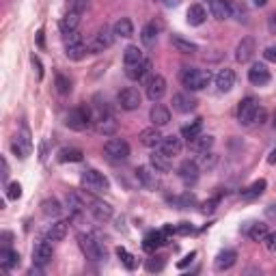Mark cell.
<instances>
[{
	"mask_svg": "<svg viewBox=\"0 0 276 276\" xmlns=\"http://www.w3.org/2000/svg\"><path fill=\"white\" fill-rule=\"evenodd\" d=\"M82 153L78 147H65V149L59 151V162H80L82 160Z\"/></svg>",
	"mask_w": 276,
	"mask_h": 276,
	"instance_id": "1f68e13d",
	"label": "cell"
},
{
	"mask_svg": "<svg viewBox=\"0 0 276 276\" xmlns=\"http://www.w3.org/2000/svg\"><path fill=\"white\" fill-rule=\"evenodd\" d=\"M91 211H93V216L97 220H108L113 218V207L102 203V201H93V207H91Z\"/></svg>",
	"mask_w": 276,
	"mask_h": 276,
	"instance_id": "836d02e7",
	"label": "cell"
},
{
	"mask_svg": "<svg viewBox=\"0 0 276 276\" xmlns=\"http://www.w3.org/2000/svg\"><path fill=\"white\" fill-rule=\"evenodd\" d=\"M65 54H67V59H71V61H80V59L87 57L89 50H87L85 43H78V45H69Z\"/></svg>",
	"mask_w": 276,
	"mask_h": 276,
	"instance_id": "f35d334b",
	"label": "cell"
},
{
	"mask_svg": "<svg viewBox=\"0 0 276 276\" xmlns=\"http://www.w3.org/2000/svg\"><path fill=\"white\" fill-rule=\"evenodd\" d=\"M211 145H214V138L205 136V134H199L197 138H192L190 141V149L197 151V153H207L211 149Z\"/></svg>",
	"mask_w": 276,
	"mask_h": 276,
	"instance_id": "cb8c5ba5",
	"label": "cell"
},
{
	"mask_svg": "<svg viewBox=\"0 0 276 276\" xmlns=\"http://www.w3.org/2000/svg\"><path fill=\"white\" fill-rule=\"evenodd\" d=\"M117 99H119V106H121L123 110H127V113H132V110L141 108V102H143L141 93H138L136 89H132V87L119 91V97Z\"/></svg>",
	"mask_w": 276,
	"mask_h": 276,
	"instance_id": "8992f818",
	"label": "cell"
},
{
	"mask_svg": "<svg viewBox=\"0 0 276 276\" xmlns=\"http://www.w3.org/2000/svg\"><path fill=\"white\" fill-rule=\"evenodd\" d=\"M265 248H268L270 253H276V231L265 235Z\"/></svg>",
	"mask_w": 276,
	"mask_h": 276,
	"instance_id": "681fc988",
	"label": "cell"
},
{
	"mask_svg": "<svg viewBox=\"0 0 276 276\" xmlns=\"http://www.w3.org/2000/svg\"><path fill=\"white\" fill-rule=\"evenodd\" d=\"M235 259H237V253H235V251H223V253H218L214 265H216V270H218V272H223V270L233 268V265H235Z\"/></svg>",
	"mask_w": 276,
	"mask_h": 276,
	"instance_id": "44dd1931",
	"label": "cell"
},
{
	"mask_svg": "<svg viewBox=\"0 0 276 276\" xmlns=\"http://www.w3.org/2000/svg\"><path fill=\"white\" fill-rule=\"evenodd\" d=\"M195 229H192L190 223H179L177 227H175V233H179V235H190Z\"/></svg>",
	"mask_w": 276,
	"mask_h": 276,
	"instance_id": "7dc6e473",
	"label": "cell"
},
{
	"mask_svg": "<svg viewBox=\"0 0 276 276\" xmlns=\"http://www.w3.org/2000/svg\"><path fill=\"white\" fill-rule=\"evenodd\" d=\"M160 244H167V237H164V233L162 231H149L145 235V240H143V248L145 251H155Z\"/></svg>",
	"mask_w": 276,
	"mask_h": 276,
	"instance_id": "d4e9b609",
	"label": "cell"
},
{
	"mask_svg": "<svg viewBox=\"0 0 276 276\" xmlns=\"http://www.w3.org/2000/svg\"><path fill=\"white\" fill-rule=\"evenodd\" d=\"M179 78H181V85L186 87L188 91H201V89H205L209 85V71L205 69H197V67H183L181 73H179Z\"/></svg>",
	"mask_w": 276,
	"mask_h": 276,
	"instance_id": "6da1fadb",
	"label": "cell"
},
{
	"mask_svg": "<svg viewBox=\"0 0 276 276\" xmlns=\"http://www.w3.org/2000/svg\"><path fill=\"white\" fill-rule=\"evenodd\" d=\"M104 151H106L110 162H123L130 158V145H127L123 138H110L104 145Z\"/></svg>",
	"mask_w": 276,
	"mask_h": 276,
	"instance_id": "3957f363",
	"label": "cell"
},
{
	"mask_svg": "<svg viewBox=\"0 0 276 276\" xmlns=\"http://www.w3.org/2000/svg\"><path fill=\"white\" fill-rule=\"evenodd\" d=\"M265 235H268V225H263V223H255L248 229V237H251L253 242H263Z\"/></svg>",
	"mask_w": 276,
	"mask_h": 276,
	"instance_id": "e575fe53",
	"label": "cell"
},
{
	"mask_svg": "<svg viewBox=\"0 0 276 276\" xmlns=\"http://www.w3.org/2000/svg\"><path fill=\"white\" fill-rule=\"evenodd\" d=\"M253 57H255V39H253V37H244V39L237 43L235 61L237 63H248Z\"/></svg>",
	"mask_w": 276,
	"mask_h": 276,
	"instance_id": "8fae6325",
	"label": "cell"
},
{
	"mask_svg": "<svg viewBox=\"0 0 276 276\" xmlns=\"http://www.w3.org/2000/svg\"><path fill=\"white\" fill-rule=\"evenodd\" d=\"M248 80L253 82L255 87H263L270 82V69L263 65V63H255V65L248 69Z\"/></svg>",
	"mask_w": 276,
	"mask_h": 276,
	"instance_id": "30bf717a",
	"label": "cell"
},
{
	"mask_svg": "<svg viewBox=\"0 0 276 276\" xmlns=\"http://www.w3.org/2000/svg\"><path fill=\"white\" fill-rule=\"evenodd\" d=\"M255 5L257 7H265V5H268V0H255Z\"/></svg>",
	"mask_w": 276,
	"mask_h": 276,
	"instance_id": "680465c9",
	"label": "cell"
},
{
	"mask_svg": "<svg viewBox=\"0 0 276 276\" xmlns=\"http://www.w3.org/2000/svg\"><path fill=\"white\" fill-rule=\"evenodd\" d=\"M263 190H265V179H259V181H255L251 188H248L246 192H242V197L244 199H255V197H261L263 195Z\"/></svg>",
	"mask_w": 276,
	"mask_h": 276,
	"instance_id": "60d3db41",
	"label": "cell"
},
{
	"mask_svg": "<svg viewBox=\"0 0 276 276\" xmlns=\"http://www.w3.org/2000/svg\"><path fill=\"white\" fill-rule=\"evenodd\" d=\"M164 95H167V80L162 76H151L147 80V97L151 102H160Z\"/></svg>",
	"mask_w": 276,
	"mask_h": 276,
	"instance_id": "ba28073f",
	"label": "cell"
},
{
	"mask_svg": "<svg viewBox=\"0 0 276 276\" xmlns=\"http://www.w3.org/2000/svg\"><path fill=\"white\" fill-rule=\"evenodd\" d=\"M235 85V73L233 69H220L218 76H216V87L218 91H223V93H229V91L233 89Z\"/></svg>",
	"mask_w": 276,
	"mask_h": 276,
	"instance_id": "d6986e66",
	"label": "cell"
},
{
	"mask_svg": "<svg viewBox=\"0 0 276 276\" xmlns=\"http://www.w3.org/2000/svg\"><path fill=\"white\" fill-rule=\"evenodd\" d=\"M0 265H3L5 270H11L15 268V265H20V255H17L15 251H11V248H3L0 251Z\"/></svg>",
	"mask_w": 276,
	"mask_h": 276,
	"instance_id": "484cf974",
	"label": "cell"
},
{
	"mask_svg": "<svg viewBox=\"0 0 276 276\" xmlns=\"http://www.w3.org/2000/svg\"><path fill=\"white\" fill-rule=\"evenodd\" d=\"M173 108L177 113H192L197 108V99L190 97L188 93H177V95H173Z\"/></svg>",
	"mask_w": 276,
	"mask_h": 276,
	"instance_id": "e0dca14e",
	"label": "cell"
},
{
	"mask_svg": "<svg viewBox=\"0 0 276 276\" xmlns=\"http://www.w3.org/2000/svg\"><path fill=\"white\" fill-rule=\"evenodd\" d=\"M41 209H43L45 216H52V218L61 216V211H63V207H61V203H59L57 199H45L43 203H41Z\"/></svg>",
	"mask_w": 276,
	"mask_h": 276,
	"instance_id": "d590c367",
	"label": "cell"
},
{
	"mask_svg": "<svg viewBox=\"0 0 276 276\" xmlns=\"http://www.w3.org/2000/svg\"><path fill=\"white\" fill-rule=\"evenodd\" d=\"M78 24H80V11H69V13L61 20V33L67 35V33H71V31H78Z\"/></svg>",
	"mask_w": 276,
	"mask_h": 276,
	"instance_id": "4316f807",
	"label": "cell"
},
{
	"mask_svg": "<svg viewBox=\"0 0 276 276\" xmlns=\"http://www.w3.org/2000/svg\"><path fill=\"white\" fill-rule=\"evenodd\" d=\"M186 17H188V24H190V26H201V24L205 22L207 13H205V9L201 7V5H192V7L188 9Z\"/></svg>",
	"mask_w": 276,
	"mask_h": 276,
	"instance_id": "83f0119b",
	"label": "cell"
},
{
	"mask_svg": "<svg viewBox=\"0 0 276 276\" xmlns=\"http://www.w3.org/2000/svg\"><path fill=\"white\" fill-rule=\"evenodd\" d=\"M7 177H9V164L7 160H3V181H7Z\"/></svg>",
	"mask_w": 276,
	"mask_h": 276,
	"instance_id": "11a10c76",
	"label": "cell"
},
{
	"mask_svg": "<svg viewBox=\"0 0 276 276\" xmlns=\"http://www.w3.org/2000/svg\"><path fill=\"white\" fill-rule=\"evenodd\" d=\"M141 37H143L145 45H153L155 39H158V29H155V24H147L143 29V33H141Z\"/></svg>",
	"mask_w": 276,
	"mask_h": 276,
	"instance_id": "ab89813d",
	"label": "cell"
},
{
	"mask_svg": "<svg viewBox=\"0 0 276 276\" xmlns=\"http://www.w3.org/2000/svg\"><path fill=\"white\" fill-rule=\"evenodd\" d=\"M115 35L117 37H123V39H130V37L134 35V24H132V20L130 17H121V20H117V24H115Z\"/></svg>",
	"mask_w": 276,
	"mask_h": 276,
	"instance_id": "f1b7e54d",
	"label": "cell"
},
{
	"mask_svg": "<svg viewBox=\"0 0 276 276\" xmlns=\"http://www.w3.org/2000/svg\"><path fill=\"white\" fill-rule=\"evenodd\" d=\"M263 57L268 59L270 63H276V48H265V52H263Z\"/></svg>",
	"mask_w": 276,
	"mask_h": 276,
	"instance_id": "f907efd6",
	"label": "cell"
},
{
	"mask_svg": "<svg viewBox=\"0 0 276 276\" xmlns=\"http://www.w3.org/2000/svg\"><path fill=\"white\" fill-rule=\"evenodd\" d=\"M67 229H69V223H65V220H59V223H54L50 227L48 231V240L50 242H61L63 237L67 235Z\"/></svg>",
	"mask_w": 276,
	"mask_h": 276,
	"instance_id": "f546056e",
	"label": "cell"
},
{
	"mask_svg": "<svg viewBox=\"0 0 276 276\" xmlns=\"http://www.w3.org/2000/svg\"><path fill=\"white\" fill-rule=\"evenodd\" d=\"M82 183H85L89 190H93V192H106L110 188L106 175L95 171V169H87L85 173H82Z\"/></svg>",
	"mask_w": 276,
	"mask_h": 276,
	"instance_id": "5b68a950",
	"label": "cell"
},
{
	"mask_svg": "<svg viewBox=\"0 0 276 276\" xmlns=\"http://www.w3.org/2000/svg\"><path fill=\"white\" fill-rule=\"evenodd\" d=\"M57 91H59L61 95L71 93V82H69V78H65V76H57Z\"/></svg>",
	"mask_w": 276,
	"mask_h": 276,
	"instance_id": "7bdbcfd3",
	"label": "cell"
},
{
	"mask_svg": "<svg viewBox=\"0 0 276 276\" xmlns=\"http://www.w3.org/2000/svg\"><path fill=\"white\" fill-rule=\"evenodd\" d=\"M162 268H164V259H162V257H153V259L147 261V270H149V272H158Z\"/></svg>",
	"mask_w": 276,
	"mask_h": 276,
	"instance_id": "f6af8a7d",
	"label": "cell"
},
{
	"mask_svg": "<svg viewBox=\"0 0 276 276\" xmlns=\"http://www.w3.org/2000/svg\"><path fill=\"white\" fill-rule=\"evenodd\" d=\"M257 108H259V104H257L255 97H246L244 102L240 104V108H237V119H240L242 125H251L255 123V113Z\"/></svg>",
	"mask_w": 276,
	"mask_h": 276,
	"instance_id": "52a82bcc",
	"label": "cell"
},
{
	"mask_svg": "<svg viewBox=\"0 0 276 276\" xmlns=\"http://www.w3.org/2000/svg\"><path fill=\"white\" fill-rule=\"evenodd\" d=\"M149 119H151V123L158 125V127L169 125V121H171V110H169L167 106H162V104H155V106L151 108V113H149Z\"/></svg>",
	"mask_w": 276,
	"mask_h": 276,
	"instance_id": "ac0fdd59",
	"label": "cell"
},
{
	"mask_svg": "<svg viewBox=\"0 0 276 276\" xmlns=\"http://www.w3.org/2000/svg\"><path fill=\"white\" fill-rule=\"evenodd\" d=\"M136 175H138V179H141L145 186H149L151 183V177H149V171H147L145 167H141V169H136Z\"/></svg>",
	"mask_w": 276,
	"mask_h": 276,
	"instance_id": "c3c4849f",
	"label": "cell"
},
{
	"mask_svg": "<svg viewBox=\"0 0 276 276\" xmlns=\"http://www.w3.org/2000/svg\"><path fill=\"white\" fill-rule=\"evenodd\" d=\"M171 155H167L162 149L160 151H153L151 153V167L158 171V173H169L171 171Z\"/></svg>",
	"mask_w": 276,
	"mask_h": 276,
	"instance_id": "603a6c76",
	"label": "cell"
},
{
	"mask_svg": "<svg viewBox=\"0 0 276 276\" xmlns=\"http://www.w3.org/2000/svg\"><path fill=\"white\" fill-rule=\"evenodd\" d=\"M160 149L167 153V155H177V153L181 151V138H179V136H175V134L164 136V138H162Z\"/></svg>",
	"mask_w": 276,
	"mask_h": 276,
	"instance_id": "7402d4cb",
	"label": "cell"
},
{
	"mask_svg": "<svg viewBox=\"0 0 276 276\" xmlns=\"http://www.w3.org/2000/svg\"><path fill=\"white\" fill-rule=\"evenodd\" d=\"M123 61H125V65H134V63L145 61L143 59V50L138 48V45H127L125 52H123Z\"/></svg>",
	"mask_w": 276,
	"mask_h": 276,
	"instance_id": "d6a6232c",
	"label": "cell"
},
{
	"mask_svg": "<svg viewBox=\"0 0 276 276\" xmlns=\"http://www.w3.org/2000/svg\"><path fill=\"white\" fill-rule=\"evenodd\" d=\"M179 177H181V181L183 183H195L197 179H199V164L197 162H192V160H183L181 164H179Z\"/></svg>",
	"mask_w": 276,
	"mask_h": 276,
	"instance_id": "4fadbf2b",
	"label": "cell"
},
{
	"mask_svg": "<svg viewBox=\"0 0 276 276\" xmlns=\"http://www.w3.org/2000/svg\"><path fill=\"white\" fill-rule=\"evenodd\" d=\"M268 162H270V164H276V149H274V151L270 153V158H268Z\"/></svg>",
	"mask_w": 276,
	"mask_h": 276,
	"instance_id": "6f0895ef",
	"label": "cell"
},
{
	"mask_svg": "<svg viewBox=\"0 0 276 276\" xmlns=\"http://www.w3.org/2000/svg\"><path fill=\"white\" fill-rule=\"evenodd\" d=\"M78 244L82 248V253L87 255V259H91V261H102L104 259V248H102V244H99L93 235L80 233L78 235Z\"/></svg>",
	"mask_w": 276,
	"mask_h": 276,
	"instance_id": "7a4b0ae2",
	"label": "cell"
},
{
	"mask_svg": "<svg viewBox=\"0 0 276 276\" xmlns=\"http://www.w3.org/2000/svg\"><path fill=\"white\" fill-rule=\"evenodd\" d=\"M65 43H67V48H69V45H78V43H82V35H80L78 31L67 33V35H65Z\"/></svg>",
	"mask_w": 276,
	"mask_h": 276,
	"instance_id": "bcb514c9",
	"label": "cell"
},
{
	"mask_svg": "<svg viewBox=\"0 0 276 276\" xmlns=\"http://www.w3.org/2000/svg\"><path fill=\"white\" fill-rule=\"evenodd\" d=\"M149 69H151V61H141V63H134V65H125V76L130 78V80H134V82H138V80H143L147 73H149Z\"/></svg>",
	"mask_w": 276,
	"mask_h": 276,
	"instance_id": "9a60e30c",
	"label": "cell"
},
{
	"mask_svg": "<svg viewBox=\"0 0 276 276\" xmlns=\"http://www.w3.org/2000/svg\"><path fill=\"white\" fill-rule=\"evenodd\" d=\"M201 130H203V119H197L195 123H190V125H186L181 130V136L183 138H188V141H192V138H197L199 134H201Z\"/></svg>",
	"mask_w": 276,
	"mask_h": 276,
	"instance_id": "8d00e7d4",
	"label": "cell"
},
{
	"mask_svg": "<svg viewBox=\"0 0 276 276\" xmlns=\"http://www.w3.org/2000/svg\"><path fill=\"white\" fill-rule=\"evenodd\" d=\"M195 257H197V253H190V255L186 257V259H181V261H179V268H186V265H188L192 259H195Z\"/></svg>",
	"mask_w": 276,
	"mask_h": 276,
	"instance_id": "f5cc1de1",
	"label": "cell"
},
{
	"mask_svg": "<svg viewBox=\"0 0 276 276\" xmlns=\"http://www.w3.org/2000/svg\"><path fill=\"white\" fill-rule=\"evenodd\" d=\"M117 255H119V259L123 261V265H125L127 270H134V268H136V257L127 253L125 248H121V246H119V248H117Z\"/></svg>",
	"mask_w": 276,
	"mask_h": 276,
	"instance_id": "b9f144b4",
	"label": "cell"
},
{
	"mask_svg": "<svg viewBox=\"0 0 276 276\" xmlns=\"http://www.w3.org/2000/svg\"><path fill=\"white\" fill-rule=\"evenodd\" d=\"M216 205H218V199L209 201V203H205V205H203V211H205V214H211V211L216 209Z\"/></svg>",
	"mask_w": 276,
	"mask_h": 276,
	"instance_id": "816d5d0a",
	"label": "cell"
},
{
	"mask_svg": "<svg viewBox=\"0 0 276 276\" xmlns=\"http://www.w3.org/2000/svg\"><path fill=\"white\" fill-rule=\"evenodd\" d=\"M52 255H54V248L50 242H39L35 246V253H33V261L35 265H48L52 261Z\"/></svg>",
	"mask_w": 276,
	"mask_h": 276,
	"instance_id": "7c38bea8",
	"label": "cell"
},
{
	"mask_svg": "<svg viewBox=\"0 0 276 276\" xmlns=\"http://www.w3.org/2000/svg\"><path fill=\"white\" fill-rule=\"evenodd\" d=\"M173 45H175V50L181 52V54H195L197 52V45L186 41V39H181V37H173Z\"/></svg>",
	"mask_w": 276,
	"mask_h": 276,
	"instance_id": "74e56055",
	"label": "cell"
},
{
	"mask_svg": "<svg viewBox=\"0 0 276 276\" xmlns=\"http://www.w3.org/2000/svg\"><path fill=\"white\" fill-rule=\"evenodd\" d=\"M65 123H67L69 130H76V132L87 130V127L91 125V110L85 108V106L69 110V115H67V121H65Z\"/></svg>",
	"mask_w": 276,
	"mask_h": 276,
	"instance_id": "277c9868",
	"label": "cell"
},
{
	"mask_svg": "<svg viewBox=\"0 0 276 276\" xmlns=\"http://www.w3.org/2000/svg\"><path fill=\"white\" fill-rule=\"evenodd\" d=\"M141 143L145 145V147H149V149H155V147H160L162 145V132H160V127L158 125H153V127H147V130H143L141 132Z\"/></svg>",
	"mask_w": 276,
	"mask_h": 276,
	"instance_id": "5bb4252c",
	"label": "cell"
},
{
	"mask_svg": "<svg viewBox=\"0 0 276 276\" xmlns=\"http://www.w3.org/2000/svg\"><path fill=\"white\" fill-rule=\"evenodd\" d=\"M270 31H276V15L270 17Z\"/></svg>",
	"mask_w": 276,
	"mask_h": 276,
	"instance_id": "9f6ffc18",
	"label": "cell"
},
{
	"mask_svg": "<svg viewBox=\"0 0 276 276\" xmlns=\"http://www.w3.org/2000/svg\"><path fill=\"white\" fill-rule=\"evenodd\" d=\"M274 127H276V119H274Z\"/></svg>",
	"mask_w": 276,
	"mask_h": 276,
	"instance_id": "91938a15",
	"label": "cell"
},
{
	"mask_svg": "<svg viewBox=\"0 0 276 276\" xmlns=\"http://www.w3.org/2000/svg\"><path fill=\"white\" fill-rule=\"evenodd\" d=\"M113 41H115V31H110L108 26H104V29H99L97 35H95L93 50H106L113 45Z\"/></svg>",
	"mask_w": 276,
	"mask_h": 276,
	"instance_id": "ffe728a7",
	"label": "cell"
},
{
	"mask_svg": "<svg viewBox=\"0 0 276 276\" xmlns=\"http://www.w3.org/2000/svg\"><path fill=\"white\" fill-rule=\"evenodd\" d=\"M209 13L220 22L227 20V17H231V13H233L231 0H209Z\"/></svg>",
	"mask_w": 276,
	"mask_h": 276,
	"instance_id": "9c48e42d",
	"label": "cell"
},
{
	"mask_svg": "<svg viewBox=\"0 0 276 276\" xmlns=\"http://www.w3.org/2000/svg\"><path fill=\"white\" fill-rule=\"evenodd\" d=\"M11 147H13V151L20 155L22 160H24V158H29L31 151H33V143H31V138H29V132H24V134H20V136H15V138H13V143H11Z\"/></svg>",
	"mask_w": 276,
	"mask_h": 276,
	"instance_id": "2e32d148",
	"label": "cell"
},
{
	"mask_svg": "<svg viewBox=\"0 0 276 276\" xmlns=\"http://www.w3.org/2000/svg\"><path fill=\"white\" fill-rule=\"evenodd\" d=\"M97 132L99 134H104V136H110V134H115L117 132V121L113 119V115H106V117H99L97 119Z\"/></svg>",
	"mask_w": 276,
	"mask_h": 276,
	"instance_id": "4dcf8cb0",
	"label": "cell"
},
{
	"mask_svg": "<svg viewBox=\"0 0 276 276\" xmlns=\"http://www.w3.org/2000/svg\"><path fill=\"white\" fill-rule=\"evenodd\" d=\"M7 197L11 199V201H17L22 197V186L17 181H13V183H9V188H7Z\"/></svg>",
	"mask_w": 276,
	"mask_h": 276,
	"instance_id": "ee69618b",
	"label": "cell"
},
{
	"mask_svg": "<svg viewBox=\"0 0 276 276\" xmlns=\"http://www.w3.org/2000/svg\"><path fill=\"white\" fill-rule=\"evenodd\" d=\"M265 216H268L270 220H274L276 218V205H270L268 209H265Z\"/></svg>",
	"mask_w": 276,
	"mask_h": 276,
	"instance_id": "db71d44e",
	"label": "cell"
}]
</instances>
